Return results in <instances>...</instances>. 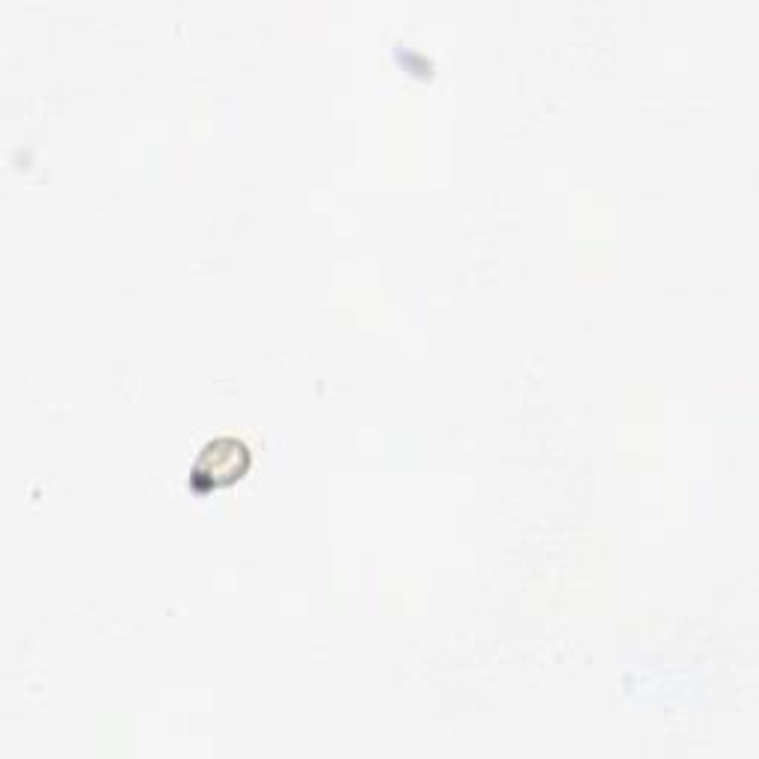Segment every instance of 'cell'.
I'll use <instances>...</instances> for the list:
<instances>
[{"instance_id":"cell-1","label":"cell","mask_w":759,"mask_h":759,"mask_svg":"<svg viewBox=\"0 0 759 759\" xmlns=\"http://www.w3.org/2000/svg\"><path fill=\"white\" fill-rule=\"evenodd\" d=\"M208 457H211V475H214V487L223 481V478H241V472L247 469V448L241 442H214L208 448Z\"/></svg>"}]
</instances>
